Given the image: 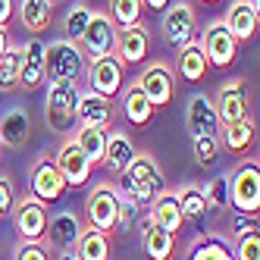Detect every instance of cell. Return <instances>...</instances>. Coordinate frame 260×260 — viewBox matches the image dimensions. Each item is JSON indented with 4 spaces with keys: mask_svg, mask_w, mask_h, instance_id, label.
Listing matches in <instances>:
<instances>
[{
    "mask_svg": "<svg viewBox=\"0 0 260 260\" xmlns=\"http://www.w3.org/2000/svg\"><path fill=\"white\" fill-rule=\"evenodd\" d=\"M116 207H119V191L110 182L98 185V188L88 194V204H85L88 226L98 229V232H104V235L116 232Z\"/></svg>",
    "mask_w": 260,
    "mask_h": 260,
    "instance_id": "obj_9",
    "label": "cell"
},
{
    "mask_svg": "<svg viewBox=\"0 0 260 260\" xmlns=\"http://www.w3.org/2000/svg\"><path fill=\"white\" fill-rule=\"evenodd\" d=\"M232 257L235 260H260V235H257V229L245 232V235H235Z\"/></svg>",
    "mask_w": 260,
    "mask_h": 260,
    "instance_id": "obj_38",
    "label": "cell"
},
{
    "mask_svg": "<svg viewBox=\"0 0 260 260\" xmlns=\"http://www.w3.org/2000/svg\"><path fill=\"white\" fill-rule=\"evenodd\" d=\"M31 135V116L22 107H13L0 119V147H25Z\"/></svg>",
    "mask_w": 260,
    "mask_h": 260,
    "instance_id": "obj_24",
    "label": "cell"
},
{
    "mask_svg": "<svg viewBox=\"0 0 260 260\" xmlns=\"http://www.w3.org/2000/svg\"><path fill=\"white\" fill-rule=\"evenodd\" d=\"M88 60L82 57L79 44H72L66 38L47 44L44 50V82H79L85 76Z\"/></svg>",
    "mask_w": 260,
    "mask_h": 260,
    "instance_id": "obj_3",
    "label": "cell"
},
{
    "mask_svg": "<svg viewBox=\"0 0 260 260\" xmlns=\"http://www.w3.org/2000/svg\"><path fill=\"white\" fill-rule=\"evenodd\" d=\"M57 260H79V254H76V251H60Z\"/></svg>",
    "mask_w": 260,
    "mask_h": 260,
    "instance_id": "obj_46",
    "label": "cell"
},
{
    "mask_svg": "<svg viewBox=\"0 0 260 260\" xmlns=\"http://www.w3.org/2000/svg\"><path fill=\"white\" fill-rule=\"evenodd\" d=\"M191 151H194V163L198 166H210L219 157V138H213V135H198V138H191Z\"/></svg>",
    "mask_w": 260,
    "mask_h": 260,
    "instance_id": "obj_37",
    "label": "cell"
},
{
    "mask_svg": "<svg viewBox=\"0 0 260 260\" xmlns=\"http://www.w3.org/2000/svg\"><path fill=\"white\" fill-rule=\"evenodd\" d=\"M13 260H50V254H47L44 245H25V241H22V245L16 248Z\"/></svg>",
    "mask_w": 260,
    "mask_h": 260,
    "instance_id": "obj_41",
    "label": "cell"
},
{
    "mask_svg": "<svg viewBox=\"0 0 260 260\" xmlns=\"http://www.w3.org/2000/svg\"><path fill=\"white\" fill-rule=\"evenodd\" d=\"M122 191H125L128 201H135L138 207H147L160 191H166V179H163L160 163L147 154H138L122 170Z\"/></svg>",
    "mask_w": 260,
    "mask_h": 260,
    "instance_id": "obj_1",
    "label": "cell"
},
{
    "mask_svg": "<svg viewBox=\"0 0 260 260\" xmlns=\"http://www.w3.org/2000/svg\"><path fill=\"white\" fill-rule=\"evenodd\" d=\"M179 198V207H182V216L185 222H201L204 216H207V201H204V191L198 188V185H185V188L176 194Z\"/></svg>",
    "mask_w": 260,
    "mask_h": 260,
    "instance_id": "obj_33",
    "label": "cell"
},
{
    "mask_svg": "<svg viewBox=\"0 0 260 260\" xmlns=\"http://www.w3.org/2000/svg\"><path fill=\"white\" fill-rule=\"evenodd\" d=\"M13 13H16V0H0V25H10V19H13Z\"/></svg>",
    "mask_w": 260,
    "mask_h": 260,
    "instance_id": "obj_43",
    "label": "cell"
},
{
    "mask_svg": "<svg viewBox=\"0 0 260 260\" xmlns=\"http://www.w3.org/2000/svg\"><path fill=\"white\" fill-rule=\"evenodd\" d=\"M22 50V63H19V88L22 91H38L44 85V50L47 44L41 38H31Z\"/></svg>",
    "mask_w": 260,
    "mask_h": 260,
    "instance_id": "obj_19",
    "label": "cell"
},
{
    "mask_svg": "<svg viewBox=\"0 0 260 260\" xmlns=\"http://www.w3.org/2000/svg\"><path fill=\"white\" fill-rule=\"evenodd\" d=\"M135 216H138V204L135 201H128L125 194L119 198V207H116V229H128V226H132V222H135Z\"/></svg>",
    "mask_w": 260,
    "mask_h": 260,
    "instance_id": "obj_39",
    "label": "cell"
},
{
    "mask_svg": "<svg viewBox=\"0 0 260 260\" xmlns=\"http://www.w3.org/2000/svg\"><path fill=\"white\" fill-rule=\"evenodd\" d=\"M76 122L88 125V128H104V132H110V125H113V101L94 94V91H79Z\"/></svg>",
    "mask_w": 260,
    "mask_h": 260,
    "instance_id": "obj_16",
    "label": "cell"
},
{
    "mask_svg": "<svg viewBox=\"0 0 260 260\" xmlns=\"http://www.w3.org/2000/svg\"><path fill=\"white\" fill-rule=\"evenodd\" d=\"M222 128V138H219V147H226L229 154H248L254 141H257V125L251 119H241V122H232V125H219Z\"/></svg>",
    "mask_w": 260,
    "mask_h": 260,
    "instance_id": "obj_27",
    "label": "cell"
},
{
    "mask_svg": "<svg viewBox=\"0 0 260 260\" xmlns=\"http://www.w3.org/2000/svg\"><path fill=\"white\" fill-rule=\"evenodd\" d=\"M13 207H16L13 182H10L7 176H0V219H4V216H13Z\"/></svg>",
    "mask_w": 260,
    "mask_h": 260,
    "instance_id": "obj_40",
    "label": "cell"
},
{
    "mask_svg": "<svg viewBox=\"0 0 260 260\" xmlns=\"http://www.w3.org/2000/svg\"><path fill=\"white\" fill-rule=\"evenodd\" d=\"M116 60L122 66H141L151 53V35L144 25H132V28H119L116 31Z\"/></svg>",
    "mask_w": 260,
    "mask_h": 260,
    "instance_id": "obj_15",
    "label": "cell"
},
{
    "mask_svg": "<svg viewBox=\"0 0 260 260\" xmlns=\"http://www.w3.org/2000/svg\"><path fill=\"white\" fill-rule=\"evenodd\" d=\"M185 260H235V257H232L229 241H222L219 235H201L188 248Z\"/></svg>",
    "mask_w": 260,
    "mask_h": 260,
    "instance_id": "obj_30",
    "label": "cell"
},
{
    "mask_svg": "<svg viewBox=\"0 0 260 260\" xmlns=\"http://www.w3.org/2000/svg\"><path fill=\"white\" fill-rule=\"evenodd\" d=\"M110 22L116 28H132L141 25V16H144V4L141 0H110Z\"/></svg>",
    "mask_w": 260,
    "mask_h": 260,
    "instance_id": "obj_31",
    "label": "cell"
},
{
    "mask_svg": "<svg viewBox=\"0 0 260 260\" xmlns=\"http://www.w3.org/2000/svg\"><path fill=\"white\" fill-rule=\"evenodd\" d=\"M79 85L76 82H47L44 98V116L47 125L57 135H66L76 128V107H79Z\"/></svg>",
    "mask_w": 260,
    "mask_h": 260,
    "instance_id": "obj_2",
    "label": "cell"
},
{
    "mask_svg": "<svg viewBox=\"0 0 260 260\" xmlns=\"http://www.w3.org/2000/svg\"><path fill=\"white\" fill-rule=\"evenodd\" d=\"M7 47H10V31H7L4 25H0V57L7 53Z\"/></svg>",
    "mask_w": 260,
    "mask_h": 260,
    "instance_id": "obj_45",
    "label": "cell"
},
{
    "mask_svg": "<svg viewBox=\"0 0 260 260\" xmlns=\"http://www.w3.org/2000/svg\"><path fill=\"white\" fill-rule=\"evenodd\" d=\"M135 157H138L135 141L128 138L125 132L110 128V132H107V144H104V160H101V166H107L113 176H122V170H125V166L132 163Z\"/></svg>",
    "mask_w": 260,
    "mask_h": 260,
    "instance_id": "obj_20",
    "label": "cell"
},
{
    "mask_svg": "<svg viewBox=\"0 0 260 260\" xmlns=\"http://www.w3.org/2000/svg\"><path fill=\"white\" fill-rule=\"evenodd\" d=\"M85 79H88V91H94V94L113 101V98H119V91L125 85V66L116 60V53H107V57L88 60Z\"/></svg>",
    "mask_w": 260,
    "mask_h": 260,
    "instance_id": "obj_6",
    "label": "cell"
},
{
    "mask_svg": "<svg viewBox=\"0 0 260 260\" xmlns=\"http://www.w3.org/2000/svg\"><path fill=\"white\" fill-rule=\"evenodd\" d=\"M19 22L28 35H44L53 25V0H19Z\"/></svg>",
    "mask_w": 260,
    "mask_h": 260,
    "instance_id": "obj_25",
    "label": "cell"
},
{
    "mask_svg": "<svg viewBox=\"0 0 260 260\" xmlns=\"http://www.w3.org/2000/svg\"><path fill=\"white\" fill-rule=\"evenodd\" d=\"M185 128H188L191 138H198V135L219 138V119H216L213 101L207 94H194L188 101V110H185Z\"/></svg>",
    "mask_w": 260,
    "mask_h": 260,
    "instance_id": "obj_18",
    "label": "cell"
},
{
    "mask_svg": "<svg viewBox=\"0 0 260 260\" xmlns=\"http://www.w3.org/2000/svg\"><path fill=\"white\" fill-rule=\"evenodd\" d=\"M119 94H122V116L128 119V125L144 128L147 122L154 119L157 110H154V104H151V101H147V98L141 94V88H138L135 82L128 85L125 91H119Z\"/></svg>",
    "mask_w": 260,
    "mask_h": 260,
    "instance_id": "obj_26",
    "label": "cell"
},
{
    "mask_svg": "<svg viewBox=\"0 0 260 260\" xmlns=\"http://www.w3.org/2000/svg\"><path fill=\"white\" fill-rule=\"evenodd\" d=\"M141 4H144V10H154V13H163L166 7L173 4V0H141Z\"/></svg>",
    "mask_w": 260,
    "mask_h": 260,
    "instance_id": "obj_44",
    "label": "cell"
},
{
    "mask_svg": "<svg viewBox=\"0 0 260 260\" xmlns=\"http://www.w3.org/2000/svg\"><path fill=\"white\" fill-rule=\"evenodd\" d=\"M28 191L31 198H38L41 204H57L63 194H66V182L57 170L53 157H38L28 173Z\"/></svg>",
    "mask_w": 260,
    "mask_h": 260,
    "instance_id": "obj_10",
    "label": "cell"
},
{
    "mask_svg": "<svg viewBox=\"0 0 260 260\" xmlns=\"http://www.w3.org/2000/svg\"><path fill=\"white\" fill-rule=\"evenodd\" d=\"M207 69H210V63H207V57H204V50H201L198 41L185 44V47L179 50V79H182V82L198 85V82H204Z\"/></svg>",
    "mask_w": 260,
    "mask_h": 260,
    "instance_id": "obj_28",
    "label": "cell"
},
{
    "mask_svg": "<svg viewBox=\"0 0 260 260\" xmlns=\"http://www.w3.org/2000/svg\"><path fill=\"white\" fill-rule=\"evenodd\" d=\"M135 85L141 88V94L154 104V110L173 104V98H176V76H173V69L166 66V63H151V66H144L141 76L135 79Z\"/></svg>",
    "mask_w": 260,
    "mask_h": 260,
    "instance_id": "obj_11",
    "label": "cell"
},
{
    "mask_svg": "<svg viewBox=\"0 0 260 260\" xmlns=\"http://www.w3.org/2000/svg\"><path fill=\"white\" fill-rule=\"evenodd\" d=\"M79 147H82V154L94 163V166H101V160H104V144H107V132L104 128H88V125H79V135L72 138Z\"/></svg>",
    "mask_w": 260,
    "mask_h": 260,
    "instance_id": "obj_32",
    "label": "cell"
},
{
    "mask_svg": "<svg viewBox=\"0 0 260 260\" xmlns=\"http://www.w3.org/2000/svg\"><path fill=\"white\" fill-rule=\"evenodd\" d=\"M19 63H22V50L10 44L7 53L0 57V91H16L19 88Z\"/></svg>",
    "mask_w": 260,
    "mask_h": 260,
    "instance_id": "obj_35",
    "label": "cell"
},
{
    "mask_svg": "<svg viewBox=\"0 0 260 260\" xmlns=\"http://www.w3.org/2000/svg\"><path fill=\"white\" fill-rule=\"evenodd\" d=\"M204 4H219V0H204Z\"/></svg>",
    "mask_w": 260,
    "mask_h": 260,
    "instance_id": "obj_47",
    "label": "cell"
},
{
    "mask_svg": "<svg viewBox=\"0 0 260 260\" xmlns=\"http://www.w3.org/2000/svg\"><path fill=\"white\" fill-rule=\"evenodd\" d=\"M13 219H16V232L25 245H44L47 241V222H50V210L47 204H41L38 198H22L13 207Z\"/></svg>",
    "mask_w": 260,
    "mask_h": 260,
    "instance_id": "obj_5",
    "label": "cell"
},
{
    "mask_svg": "<svg viewBox=\"0 0 260 260\" xmlns=\"http://www.w3.org/2000/svg\"><path fill=\"white\" fill-rule=\"evenodd\" d=\"M82 219L72 213V210H60L57 216H50L47 222V241L57 245L60 251H76L79 245V235H82Z\"/></svg>",
    "mask_w": 260,
    "mask_h": 260,
    "instance_id": "obj_21",
    "label": "cell"
},
{
    "mask_svg": "<svg viewBox=\"0 0 260 260\" xmlns=\"http://www.w3.org/2000/svg\"><path fill=\"white\" fill-rule=\"evenodd\" d=\"M91 13H94V10H88L85 4H72V7H69L66 19H63V31H66V41L79 44V38L85 35V28H88V22H91Z\"/></svg>",
    "mask_w": 260,
    "mask_h": 260,
    "instance_id": "obj_36",
    "label": "cell"
},
{
    "mask_svg": "<svg viewBox=\"0 0 260 260\" xmlns=\"http://www.w3.org/2000/svg\"><path fill=\"white\" fill-rule=\"evenodd\" d=\"M232 229H235V235H245V232H254V229H257V216H248V213H238V210H235V219H232Z\"/></svg>",
    "mask_w": 260,
    "mask_h": 260,
    "instance_id": "obj_42",
    "label": "cell"
},
{
    "mask_svg": "<svg viewBox=\"0 0 260 260\" xmlns=\"http://www.w3.org/2000/svg\"><path fill=\"white\" fill-rule=\"evenodd\" d=\"M141 248H144L147 260H173V254H176V235L163 232L157 222L151 219V213H147L141 219Z\"/></svg>",
    "mask_w": 260,
    "mask_h": 260,
    "instance_id": "obj_22",
    "label": "cell"
},
{
    "mask_svg": "<svg viewBox=\"0 0 260 260\" xmlns=\"http://www.w3.org/2000/svg\"><path fill=\"white\" fill-rule=\"evenodd\" d=\"M163 38L176 50H182L185 44H191L198 38V16L191 4L179 0V4H170L163 10Z\"/></svg>",
    "mask_w": 260,
    "mask_h": 260,
    "instance_id": "obj_7",
    "label": "cell"
},
{
    "mask_svg": "<svg viewBox=\"0 0 260 260\" xmlns=\"http://www.w3.org/2000/svg\"><path fill=\"white\" fill-rule=\"evenodd\" d=\"M222 25L229 28V35L235 41H251L257 28H260V7L257 0H235V4L229 7L226 19H222Z\"/></svg>",
    "mask_w": 260,
    "mask_h": 260,
    "instance_id": "obj_17",
    "label": "cell"
},
{
    "mask_svg": "<svg viewBox=\"0 0 260 260\" xmlns=\"http://www.w3.org/2000/svg\"><path fill=\"white\" fill-rule=\"evenodd\" d=\"M151 219L157 222V226L163 232H170V235H179L182 226H185V216H182V207H179V198L176 191H160L154 201H151Z\"/></svg>",
    "mask_w": 260,
    "mask_h": 260,
    "instance_id": "obj_23",
    "label": "cell"
},
{
    "mask_svg": "<svg viewBox=\"0 0 260 260\" xmlns=\"http://www.w3.org/2000/svg\"><path fill=\"white\" fill-rule=\"evenodd\" d=\"M53 163H57V170H60L63 182H66V188H85V185L91 182V176H94V163L82 154V147L72 138L60 144Z\"/></svg>",
    "mask_w": 260,
    "mask_h": 260,
    "instance_id": "obj_12",
    "label": "cell"
},
{
    "mask_svg": "<svg viewBox=\"0 0 260 260\" xmlns=\"http://www.w3.org/2000/svg\"><path fill=\"white\" fill-rule=\"evenodd\" d=\"M210 101H213L219 125H232V122L248 119V88H245L241 79L222 82L219 91H216V98H210Z\"/></svg>",
    "mask_w": 260,
    "mask_h": 260,
    "instance_id": "obj_13",
    "label": "cell"
},
{
    "mask_svg": "<svg viewBox=\"0 0 260 260\" xmlns=\"http://www.w3.org/2000/svg\"><path fill=\"white\" fill-rule=\"evenodd\" d=\"M229 204L238 213L257 216V210H260V163L257 160H245L232 170V176H229Z\"/></svg>",
    "mask_w": 260,
    "mask_h": 260,
    "instance_id": "obj_4",
    "label": "cell"
},
{
    "mask_svg": "<svg viewBox=\"0 0 260 260\" xmlns=\"http://www.w3.org/2000/svg\"><path fill=\"white\" fill-rule=\"evenodd\" d=\"M76 254L79 260H110L113 254V245H110V235L98 232V229H82L79 235V245H76Z\"/></svg>",
    "mask_w": 260,
    "mask_h": 260,
    "instance_id": "obj_29",
    "label": "cell"
},
{
    "mask_svg": "<svg viewBox=\"0 0 260 260\" xmlns=\"http://www.w3.org/2000/svg\"><path fill=\"white\" fill-rule=\"evenodd\" d=\"M116 25L110 22L107 13H91V22L85 28V35L79 38V50L85 60H98V57H107V53L116 50Z\"/></svg>",
    "mask_w": 260,
    "mask_h": 260,
    "instance_id": "obj_8",
    "label": "cell"
},
{
    "mask_svg": "<svg viewBox=\"0 0 260 260\" xmlns=\"http://www.w3.org/2000/svg\"><path fill=\"white\" fill-rule=\"evenodd\" d=\"M204 201H207V210H229L232 204H229V173H222V176H213L207 185H204Z\"/></svg>",
    "mask_w": 260,
    "mask_h": 260,
    "instance_id": "obj_34",
    "label": "cell"
},
{
    "mask_svg": "<svg viewBox=\"0 0 260 260\" xmlns=\"http://www.w3.org/2000/svg\"><path fill=\"white\" fill-rule=\"evenodd\" d=\"M201 50H204V57H207L210 66L226 69L238 57V41L229 35V28L222 25V19H216V22H210L207 28H204V44H201Z\"/></svg>",
    "mask_w": 260,
    "mask_h": 260,
    "instance_id": "obj_14",
    "label": "cell"
}]
</instances>
